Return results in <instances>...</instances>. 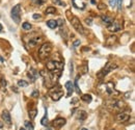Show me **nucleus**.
I'll return each instance as SVG.
<instances>
[{
    "instance_id": "11",
    "label": "nucleus",
    "mask_w": 135,
    "mask_h": 130,
    "mask_svg": "<svg viewBox=\"0 0 135 130\" xmlns=\"http://www.w3.org/2000/svg\"><path fill=\"white\" fill-rule=\"evenodd\" d=\"M72 4L74 5L75 8L81 9V11L86 7V3L84 0H72Z\"/></svg>"
},
{
    "instance_id": "15",
    "label": "nucleus",
    "mask_w": 135,
    "mask_h": 130,
    "mask_svg": "<svg viewBox=\"0 0 135 130\" xmlns=\"http://www.w3.org/2000/svg\"><path fill=\"white\" fill-rule=\"evenodd\" d=\"M1 117H2V120L4 122H5V124H8V125H11L12 124V118H11V114H9V112L7 110H4L2 111L1 113Z\"/></svg>"
},
{
    "instance_id": "12",
    "label": "nucleus",
    "mask_w": 135,
    "mask_h": 130,
    "mask_svg": "<svg viewBox=\"0 0 135 130\" xmlns=\"http://www.w3.org/2000/svg\"><path fill=\"white\" fill-rule=\"evenodd\" d=\"M105 88H106V92L109 94V95H119V93H117V91L114 87V83L113 82H107L106 86H105Z\"/></svg>"
},
{
    "instance_id": "5",
    "label": "nucleus",
    "mask_w": 135,
    "mask_h": 130,
    "mask_svg": "<svg viewBox=\"0 0 135 130\" xmlns=\"http://www.w3.org/2000/svg\"><path fill=\"white\" fill-rule=\"evenodd\" d=\"M63 68V63L57 61H50L47 63V69L49 72H61Z\"/></svg>"
},
{
    "instance_id": "42",
    "label": "nucleus",
    "mask_w": 135,
    "mask_h": 130,
    "mask_svg": "<svg viewBox=\"0 0 135 130\" xmlns=\"http://www.w3.org/2000/svg\"><path fill=\"white\" fill-rule=\"evenodd\" d=\"M2 127H3V124H2L1 122H0V128H2Z\"/></svg>"
},
{
    "instance_id": "33",
    "label": "nucleus",
    "mask_w": 135,
    "mask_h": 130,
    "mask_svg": "<svg viewBox=\"0 0 135 130\" xmlns=\"http://www.w3.org/2000/svg\"><path fill=\"white\" fill-rule=\"evenodd\" d=\"M106 4H104V3H99L98 4V8L99 9H106Z\"/></svg>"
},
{
    "instance_id": "45",
    "label": "nucleus",
    "mask_w": 135,
    "mask_h": 130,
    "mask_svg": "<svg viewBox=\"0 0 135 130\" xmlns=\"http://www.w3.org/2000/svg\"><path fill=\"white\" fill-rule=\"evenodd\" d=\"M0 18H1V17H0Z\"/></svg>"
},
{
    "instance_id": "21",
    "label": "nucleus",
    "mask_w": 135,
    "mask_h": 130,
    "mask_svg": "<svg viewBox=\"0 0 135 130\" xmlns=\"http://www.w3.org/2000/svg\"><path fill=\"white\" fill-rule=\"evenodd\" d=\"M86 117H87V113H86L85 111H83V110H80V111H78V113H77V119L80 120V121H83V120H85Z\"/></svg>"
},
{
    "instance_id": "19",
    "label": "nucleus",
    "mask_w": 135,
    "mask_h": 130,
    "mask_svg": "<svg viewBox=\"0 0 135 130\" xmlns=\"http://www.w3.org/2000/svg\"><path fill=\"white\" fill-rule=\"evenodd\" d=\"M101 19H102V21H103L104 23H106L107 25H110V24L114 21V19H113L112 17H109V16H102Z\"/></svg>"
},
{
    "instance_id": "32",
    "label": "nucleus",
    "mask_w": 135,
    "mask_h": 130,
    "mask_svg": "<svg viewBox=\"0 0 135 130\" xmlns=\"http://www.w3.org/2000/svg\"><path fill=\"white\" fill-rule=\"evenodd\" d=\"M33 20H41L42 19V16L39 14H33V16H32Z\"/></svg>"
},
{
    "instance_id": "24",
    "label": "nucleus",
    "mask_w": 135,
    "mask_h": 130,
    "mask_svg": "<svg viewBox=\"0 0 135 130\" xmlns=\"http://www.w3.org/2000/svg\"><path fill=\"white\" fill-rule=\"evenodd\" d=\"M47 123H48V112H47V109H46V110H45L44 117H43V119L41 120V124L43 125V126H46Z\"/></svg>"
},
{
    "instance_id": "7",
    "label": "nucleus",
    "mask_w": 135,
    "mask_h": 130,
    "mask_svg": "<svg viewBox=\"0 0 135 130\" xmlns=\"http://www.w3.org/2000/svg\"><path fill=\"white\" fill-rule=\"evenodd\" d=\"M71 24H72V26L74 27V29L77 32H79L80 34H84V28L82 26L81 22H80V20L77 17L72 16V18H71Z\"/></svg>"
},
{
    "instance_id": "18",
    "label": "nucleus",
    "mask_w": 135,
    "mask_h": 130,
    "mask_svg": "<svg viewBox=\"0 0 135 130\" xmlns=\"http://www.w3.org/2000/svg\"><path fill=\"white\" fill-rule=\"evenodd\" d=\"M39 39H41V38H30V40H29V41H26L28 47L32 48V47H34V46H37L38 43H39Z\"/></svg>"
},
{
    "instance_id": "22",
    "label": "nucleus",
    "mask_w": 135,
    "mask_h": 130,
    "mask_svg": "<svg viewBox=\"0 0 135 130\" xmlns=\"http://www.w3.org/2000/svg\"><path fill=\"white\" fill-rule=\"evenodd\" d=\"M81 100H83V101L86 102V103H91L92 100H93V97H92V95L85 94V95H82L81 96Z\"/></svg>"
},
{
    "instance_id": "2",
    "label": "nucleus",
    "mask_w": 135,
    "mask_h": 130,
    "mask_svg": "<svg viewBox=\"0 0 135 130\" xmlns=\"http://www.w3.org/2000/svg\"><path fill=\"white\" fill-rule=\"evenodd\" d=\"M106 106L109 108H114L116 110H123L126 107V103L122 100H116V99H110L106 102Z\"/></svg>"
},
{
    "instance_id": "25",
    "label": "nucleus",
    "mask_w": 135,
    "mask_h": 130,
    "mask_svg": "<svg viewBox=\"0 0 135 130\" xmlns=\"http://www.w3.org/2000/svg\"><path fill=\"white\" fill-rule=\"evenodd\" d=\"M24 124H25V129H27V130H33L34 129L33 124L30 121H26Z\"/></svg>"
},
{
    "instance_id": "36",
    "label": "nucleus",
    "mask_w": 135,
    "mask_h": 130,
    "mask_svg": "<svg viewBox=\"0 0 135 130\" xmlns=\"http://www.w3.org/2000/svg\"><path fill=\"white\" fill-rule=\"evenodd\" d=\"M6 84H7V83H6V80L2 77V78H1V86H2V87H6Z\"/></svg>"
},
{
    "instance_id": "13",
    "label": "nucleus",
    "mask_w": 135,
    "mask_h": 130,
    "mask_svg": "<svg viewBox=\"0 0 135 130\" xmlns=\"http://www.w3.org/2000/svg\"><path fill=\"white\" fill-rule=\"evenodd\" d=\"M39 72L37 71L36 69H33V68H31L30 70H29V72H28V77H29V79H30V81L31 82H33V81H36L37 79L39 78Z\"/></svg>"
},
{
    "instance_id": "31",
    "label": "nucleus",
    "mask_w": 135,
    "mask_h": 130,
    "mask_svg": "<svg viewBox=\"0 0 135 130\" xmlns=\"http://www.w3.org/2000/svg\"><path fill=\"white\" fill-rule=\"evenodd\" d=\"M78 79H79V77H76V79H75V88H76V92L78 94H81V91H80L79 86H78Z\"/></svg>"
},
{
    "instance_id": "1",
    "label": "nucleus",
    "mask_w": 135,
    "mask_h": 130,
    "mask_svg": "<svg viewBox=\"0 0 135 130\" xmlns=\"http://www.w3.org/2000/svg\"><path fill=\"white\" fill-rule=\"evenodd\" d=\"M41 74H44V81H45V86L48 87H54L55 83L58 81L59 77H60V72H50L46 74L44 71L41 72Z\"/></svg>"
},
{
    "instance_id": "39",
    "label": "nucleus",
    "mask_w": 135,
    "mask_h": 130,
    "mask_svg": "<svg viewBox=\"0 0 135 130\" xmlns=\"http://www.w3.org/2000/svg\"><path fill=\"white\" fill-rule=\"evenodd\" d=\"M37 3H38V4H42V3H43V1H42V0H38Z\"/></svg>"
},
{
    "instance_id": "20",
    "label": "nucleus",
    "mask_w": 135,
    "mask_h": 130,
    "mask_svg": "<svg viewBox=\"0 0 135 130\" xmlns=\"http://www.w3.org/2000/svg\"><path fill=\"white\" fill-rule=\"evenodd\" d=\"M47 26L51 29H55L57 27V21L56 20H49L47 21Z\"/></svg>"
},
{
    "instance_id": "16",
    "label": "nucleus",
    "mask_w": 135,
    "mask_h": 130,
    "mask_svg": "<svg viewBox=\"0 0 135 130\" xmlns=\"http://www.w3.org/2000/svg\"><path fill=\"white\" fill-rule=\"evenodd\" d=\"M64 87H66V88L68 89L67 97H70L73 94V92H74V83L72 81H67L66 84H64Z\"/></svg>"
},
{
    "instance_id": "34",
    "label": "nucleus",
    "mask_w": 135,
    "mask_h": 130,
    "mask_svg": "<svg viewBox=\"0 0 135 130\" xmlns=\"http://www.w3.org/2000/svg\"><path fill=\"white\" fill-rule=\"evenodd\" d=\"M39 91H37V89H36V91H33V92H32L31 97H32V98H38V97H39Z\"/></svg>"
},
{
    "instance_id": "6",
    "label": "nucleus",
    "mask_w": 135,
    "mask_h": 130,
    "mask_svg": "<svg viewBox=\"0 0 135 130\" xmlns=\"http://www.w3.org/2000/svg\"><path fill=\"white\" fill-rule=\"evenodd\" d=\"M11 15H12V19L15 22L20 23V21H21V4H16L12 8Z\"/></svg>"
},
{
    "instance_id": "27",
    "label": "nucleus",
    "mask_w": 135,
    "mask_h": 130,
    "mask_svg": "<svg viewBox=\"0 0 135 130\" xmlns=\"http://www.w3.org/2000/svg\"><path fill=\"white\" fill-rule=\"evenodd\" d=\"M22 28L25 29V30H30V29H31V24L28 23V22H24L22 24Z\"/></svg>"
},
{
    "instance_id": "29",
    "label": "nucleus",
    "mask_w": 135,
    "mask_h": 130,
    "mask_svg": "<svg viewBox=\"0 0 135 130\" xmlns=\"http://www.w3.org/2000/svg\"><path fill=\"white\" fill-rule=\"evenodd\" d=\"M54 4H56V5H60V6H66V2L61 1V0H52Z\"/></svg>"
},
{
    "instance_id": "17",
    "label": "nucleus",
    "mask_w": 135,
    "mask_h": 130,
    "mask_svg": "<svg viewBox=\"0 0 135 130\" xmlns=\"http://www.w3.org/2000/svg\"><path fill=\"white\" fill-rule=\"evenodd\" d=\"M122 3L123 0H109V5L111 7H118L119 9H122Z\"/></svg>"
},
{
    "instance_id": "14",
    "label": "nucleus",
    "mask_w": 135,
    "mask_h": 130,
    "mask_svg": "<svg viewBox=\"0 0 135 130\" xmlns=\"http://www.w3.org/2000/svg\"><path fill=\"white\" fill-rule=\"evenodd\" d=\"M62 96H63V92L60 91V89L57 92H50V97L53 99V101H58Z\"/></svg>"
},
{
    "instance_id": "38",
    "label": "nucleus",
    "mask_w": 135,
    "mask_h": 130,
    "mask_svg": "<svg viewBox=\"0 0 135 130\" xmlns=\"http://www.w3.org/2000/svg\"><path fill=\"white\" fill-rule=\"evenodd\" d=\"M78 45H80V41H78V40H77V41H75V42H74L73 46H74V47H77Z\"/></svg>"
},
{
    "instance_id": "9",
    "label": "nucleus",
    "mask_w": 135,
    "mask_h": 130,
    "mask_svg": "<svg viewBox=\"0 0 135 130\" xmlns=\"http://www.w3.org/2000/svg\"><path fill=\"white\" fill-rule=\"evenodd\" d=\"M122 24L119 23V22H112L110 25H108V30L110 31V32H116V31H119L122 29Z\"/></svg>"
},
{
    "instance_id": "37",
    "label": "nucleus",
    "mask_w": 135,
    "mask_h": 130,
    "mask_svg": "<svg viewBox=\"0 0 135 130\" xmlns=\"http://www.w3.org/2000/svg\"><path fill=\"white\" fill-rule=\"evenodd\" d=\"M85 22H86V24H88V25H92V23H93V20L89 18V19H85Z\"/></svg>"
},
{
    "instance_id": "3",
    "label": "nucleus",
    "mask_w": 135,
    "mask_h": 130,
    "mask_svg": "<svg viewBox=\"0 0 135 130\" xmlns=\"http://www.w3.org/2000/svg\"><path fill=\"white\" fill-rule=\"evenodd\" d=\"M51 52H52V45L50 43H45L42 45L39 50V56L41 59H45L50 55Z\"/></svg>"
},
{
    "instance_id": "8",
    "label": "nucleus",
    "mask_w": 135,
    "mask_h": 130,
    "mask_svg": "<svg viewBox=\"0 0 135 130\" xmlns=\"http://www.w3.org/2000/svg\"><path fill=\"white\" fill-rule=\"evenodd\" d=\"M129 118H130L129 113L122 111V112H119V113L116 114V122H118V123H125V122H127V121H128Z\"/></svg>"
},
{
    "instance_id": "43",
    "label": "nucleus",
    "mask_w": 135,
    "mask_h": 130,
    "mask_svg": "<svg viewBox=\"0 0 135 130\" xmlns=\"http://www.w3.org/2000/svg\"><path fill=\"white\" fill-rule=\"evenodd\" d=\"M20 130H26V129H25V128H20Z\"/></svg>"
},
{
    "instance_id": "44",
    "label": "nucleus",
    "mask_w": 135,
    "mask_h": 130,
    "mask_svg": "<svg viewBox=\"0 0 135 130\" xmlns=\"http://www.w3.org/2000/svg\"><path fill=\"white\" fill-rule=\"evenodd\" d=\"M81 130H88V129H86V128H82Z\"/></svg>"
},
{
    "instance_id": "23",
    "label": "nucleus",
    "mask_w": 135,
    "mask_h": 130,
    "mask_svg": "<svg viewBox=\"0 0 135 130\" xmlns=\"http://www.w3.org/2000/svg\"><path fill=\"white\" fill-rule=\"evenodd\" d=\"M37 114H38V109L37 108H32V109H30V110L28 111V116H29V118H30L31 120H33L34 118H36Z\"/></svg>"
},
{
    "instance_id": "28",
    "label": "nucleus",
    "mask_w": 135,
    "mask_h": 130,
    "mask_svg": "<svg viewBox=\"0 0 135 130\" xmlns=\"http://www.w3.org/2000/svg\"><path fill=\"white\" fill-rule=\"evenodd\" d=\"M18 86L20 87H28V82L25 81V80H19L18 81Z\"/></svg>"
},
{
    "instance_id": "30",
    "label": "nucleus",
    "mask_w": 135,
    "mask_h": 130,
    "mask_svg": "<svg viewBox=\"0 0 135 130\" xmlns=\"http://www.w3.org/2000/svg\"><path fill=\"white\" fill-rule=\"evenodd\" d=\"M116 37H114V36H111L110 38H109V39L107 40V43H106V45H107V46H109V45H111L112 43H114V41H116Z\"/></svg>"
},
{
    "instance_id": "40",
    "label": "nucleus",
    "mask_w": 135,
    "mask_h": 130,
    "mask_svg": "<svg viewBox=\"0 0 135 130\" xmlns=\"http://www.w3.org/2000/svg\"><path fill=\"white\" fill-rule=\"evenodd\" d=\"M91 2H92L93 4H96V0H91Z\"/></svg>"
},
{
    "instance_id": "4",
    "label": "nucleus",
    "mask_w": 135,
    "mask_h": 130,
    "mask_svg": "<svg viewBox=\"0 0 135 130\" xmlns=\"http://www.w3.org/2000/svg\"><path fill=\"white\" fill-rule=\"evenodd\" d=\"M117 68V66L114 63H111V62H109V63H107V65L105 66L101 71H99V73L97 74V77L99 78V79H102V78H104L106 75L109 73V72H111L112 70H114V69H116Z\"/></svg>"
},
{
    "instance_id": "10",
    "label": "nucleus",
    "mask_w": 135,
    "mask_h": 130,
    "mask_svg": "<svg viewBox=\"0 0 135 130\" xmlns=\"http://www.w3.org/2000/svg\"><path fill=\"white\" fill-rule=\"evenodd\" d=\"M66 123H67L66 119L58 117V118H56L55 120H53L52 125H53V127H55V128H61L63 125H66Z\"/></svg>"
},
{
    "instance_id": "26",
    "label": "nucleus",
    "mask_w": 135,
    "mask_h": 130,
    "mask_svg": "<svg viewBox=\"0 0 135 130\" xmlns=\"http://www.w3.org/2000/svg\"><path fill=\"white\" fill-rule=\"evenodd\" d=\"M45 13H46V15L55 14V13H56V8H55V7H53V6H49V7H47L46 11H45Z\"/></svg>"
},
{
    "instance_id": "35",
    "label": "nucleus",
    "mask_w": 135,
    "mask_h": 130,
    "mask_svg": "<svg viewBox=\"0 0 135 130\" xmlns=\"http://www.w3.org/2000/svg\"><path fill=\"white\" fill-rule=\"evenodd\" d=\"M64 24V21L62 19H59V20H57V26H62V25Z\"/></svg>"
},
{
    "instance_id": "41",
    "label": "nucleus",
    "mask_w": 135,
    "mask_h": 130,
    "mask_svg": "<svg viewBox=\"0 0 135 130\" xmlns=\"http://www.w3.org/2000/svg\"><path fill=\"white\" fill-rule=\"evenodd\" d=\"M1 31H2V25L0 24V32H1Z\"/></svg>"
}]
</instances>
